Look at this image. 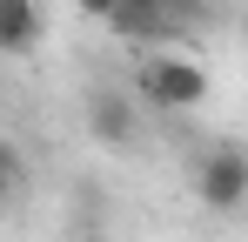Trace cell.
<instances>
[{
    "label": "cell",
    "instance_id": "5",
    "mask_svg": "<svg viewBox=\"0 0 248 242\" xmlns=\"http://www.w3.org/2000/svg\"><path fill=\"white\" fill-rule=\"evenodd\" d=\"M20 182H27V155H20L14 141H0V208L20 195Z\"/></svg>",
    "mask_w": 248,
    "mask_h": 242
},
{
    "label": "cell",
    "instance_id": "4",
    "mask_svg": "<svg viewBox=\"0 0 248 242\" xmlns=\"http://www.w3.org/2000/svg\"><path fill=\"white\" fill-rule=\"evenodd\" d=\"M41 34H47V20L34 0H0V54H34Z\"/></svg>",
    "mask_w": 248,
    "mask_h": 242
},
{
    "label": "cell",
    "instance_id": "2",
    "mask_svg": "<svg viewBox=\"0 0 248 242\" xmlns=\"http://www.w3.org/2000/svg\"><path fill=\"white\" fill-rule=\"evenodd\" d=\"M195 195H202L215 215H235L248 202V155L235 141H221V148H208V155L195 161Z\"/></svg>",
    "mask_w": 248,
    "mask_h": 242
},
{
    "label": "cell",
    "instance_id": "1",
    "mask_svg": "<svg viewBox=\"0 0 248 242\" xmlns=\"http://www.w3.org/2000/svg\"><path fill=\"white\" fill-rule=\"evenodd\" d=\"M134 101L161 115H195L208 101V68H195L188 54H148L134 68Z\"/></svg>",
    "mask_w": 248,
    "mask_h": 242
},
{
    "label": "cell",
    "instance_id": "3",
    "mask_svg": "<svg viewBox=\"0 0 248 242\" xmlns=\"http://www.w3.org/2000/svg\"><path fill=\"white\" fill-rule=\"evenodd\" d=\"M87 135L108 141V148H134V135H141V101H134L127 87H94V94H87Z\"/></svg>",
    "mask_w": 248,
    "mask_h": 242
},
{
    "label": "cell",
    "instance_id": "6",
    "mask_svg": "<svg viewBox=\"0 0 248 242\" xmlns=\"http://www.w3.org/2000/svg\"><path fill=\"white\" fill-rule=\"evenodd\" d=\"M121 7H134V0H87V14H121Z\"/></svg>",
    "mask_w": 248,
    "mask_h": 242
}]
</instances>
